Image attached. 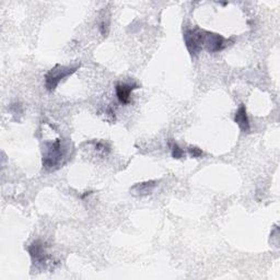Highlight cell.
<instances>
[{"label": "cell", "mask_w": 280, "mask_h": 280, "mask_svg": "<svg viewBox=\"0 0 280 280\" xmlns=\"http://www.w3.org/2000/svg\"><path fill=\"white\" fill-rule=\"evenodd\" d=\"M188 151H190V154L193 158H199L203 155L201 149H199L197 147H190V148H188Z\"/></svg>", "instance_id": "30bf717a"}, {"label": "cell", "mask_w": 280, "mask_h": 280, "mask_svg": "<svg viewBox=\"0 0 280 280\" xmlns=\"http://www.w3.org/2000/svg\"><path fill=\"white\" fill-rule=\"evenodd\" d=\"M64 155V149L60 139L46 143L45 152L43 154V166L47 170H54L62 161Z\"/></svg>", "instance_id": "6da1fadb"}, {"label": "cell", "mask_w": 280, "mask_h": 280, "mask_svg": "<svg viewBox=\"0 0 280 280\" xmlns=\"http://www.w3.org/2000/svg\"><path fill=\"white\" fill-rule=\"evenodd\" d=\"M135 89H137V86H136V85L118 83V85L115 88L118 101L122 104H124V105L131 103V94H132V92Z\"/></svg>", "instance_id": "8992f818"}, {"label": "cell", "mask_w": 280, "mask_h": 280, "mask_svg": "<svg viewBox=\"0 0 280 280\" xmlns=\"http://www.w3.org/2000/svg\"><path fill=\"white\" fill-rule=\"evenodd\" d=\"M28 251L30 253V256L33 261L34 264H39V265H44L47 263V256L46 252H45V247L44 244L41 241H34L33 243L29 246Z\"/></svg>", "instance_id": "5b68a950"}, {"label": "cell", "mask_w": 280, "mask_h": 280, "mask_svg": "<svg viewBox=\"0 0 280 280\" xmlns=\"http://www.w3.org/2000/svg\"><path fill=\"white\" fill-rule=\"evenodd\" d=\"M156 186H157L156 181H149V182H143V183H139L137 185H135L132 190L137 195L143 196V195H148V194L152 193Z\"/></svg>", "instance_id": "ba28073f"}, {"label": "cell", "mask_w": 280, "mask_h": 280, "mask_svg": "<svg viewBox=\"0 0 280 280\" xmlns=\"http://www.w3.org/2000/svg\"><path fill=\"white\" fill-rule=\"evenodd\" d=\"M234 122L238 124L240 130L243 133H248L249 130H251V124H249V119H248L246 108L244 104H241V107L236 112V115H234Z\"/></svg>", "instance_id": "52a82bcc"}, {"label": "cell", "mask_w": 280, "mask_h": 280, "mask_svg": "<svg viewBox=\"0 0 280 280\" xmlns=\"http://www.w3.org/2000/svg\"><path fill=\"white\" fill-rule=\"evenodd\" d=\"M206 32L200 29H187L184 32V42L190 54L195 56L200 52L205 42Z\"/></svg>", "instance_id": "3957f363"}, {"label": "cell", "mask_w": 280, "mask_h": 280, "mask_svg": "<svg viewBox=\"0 0 280 280\" xmlns=\"http://www.w3.org/2000/svg\"><path fill=\"white\" fill-rule=\"evenodd\" d=\"M79 66L75 67H69V66H62V65H56L54 68L46 73L45 75V88L48 91H54L59 82L66 77H69L72 73L77 71Z\"/></svg>", "instance_id": "7a4b0ae2"}, {"label": "cell", "mask_w": 280, "mask_h": 280, "mask_svg": "<svg viewBox=\"0 0 280 280\" xmlns=\"http://www.w3.org/2000/svg\"><path fill=\"white\" fill-rule=\"evenodd\" d=\"M169 147L171 149V154L174 159H182L184 157V151L179 147L177 143L173 140L169 141Z\"/></svg>", "instance_id": "9c48e42d"}, {"label": "cell", "mask_w": 280, "mask_h": 280, "mask_svg": "<svg viewBox=\"0 0 280 280\" xmlns=\"http://www.w3.org/2000/svg\"><path fill=\"white\" fill-rule=\"evenodd\" d=\"M203 45H205L207 50L210 53H218L226 46L225 39L223 36H221L220 34L210 32H206Z\"/></svg>", "instance_id": "277c9868"}]
</instances>
